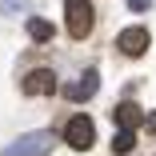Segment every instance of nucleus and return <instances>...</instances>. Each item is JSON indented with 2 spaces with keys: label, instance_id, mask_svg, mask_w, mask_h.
<instances>
[{
  "label": "nucleus",
  "instance_id": "6e6552de",
  "mask_svg": "<svg viewBox=\"0 0 156 156\" xmlns=\"http://www.w3.org/2000/svg\"><path fill=\"white\" fill-rule=\"evenodd\" d=\"M24 28H28V36H32V40H36V44H48V40H52V36H56V28H52V24H48V20H40V16H32V20H28V24H24Z\"/></svg>",
  "mask_w": 156,
  "mask_h": 156
},
{
  "label": "nucleus",
  "instance_id": "f03ea898",
  "mask_svg": "<svg viewBox=\"0 0 156 156\" xmlns=\"http://www.w3.org/2000/svg\"><path fill=\"white\" fill-rule=\"evenodd\" d=\"M52 152V132H28L20 140H12L0 156H48Z\"/></svg>",
  "mask_w": 156,
  "mask_h": 156
},
{
  "label": "nucleus",
  "instance_id": "f257e3e1",
  "mask_svg": "<svg viewBox=\"0 0 156 156\" xmlns=\"http://www.w3.org/2000/svg\"><path fill=\"white\" fill-rule=\"evenodd\" d=\"M64 8H68V36L72 40H84L92 32V24H96L92 4H88V0H64Z\"/></svg>",
  "mask_w": 156,
  "mask_h": 156
},
{
  "label": "nucleus",
  "instance_id": "39448f33",
  "mask_svg": "<svg viewBox=\"0 0 156 156\" xmlns=\"http://www.w3.org/2000/svg\"><path fill=\"white\" fill-rule=\"evenodd\" d=\"M116 44H120L124 56H144L148 52V28H124L116 36Z\"/></svg>",
  "mask_w": 156,
  "mask_h": 156
},
{
  "label": "nucleus",
  "instance_id": "9d476101",
  "mask_svg": "<svg viewBox=\"0 0 156 156\" xmlns=\"http://www.w3.org/2000/svg\"><path fill=\"white\" fill-rule=\"evenodd\" d=\"M128 8H132V12H148V8H152V0H128Z\"/></svg>",
  "mask_w": 156,
  "mask_h": 156
},
{
  "label": "nucleus",
  "instance_id": "20e7f679",
  "mask_svg": "<svg viewBox=\"0 0 156 156\" xmlns=\"http://www.w3.org/2000/svg\"><path fill=\"white\" fill-rule=\"evenodd\" d=\"M20 92L24 96H48V92H56V76L48 68H36V72H28L20 80Z\"/></svg>",
  "mask_w": 156,
  "mask_h": 156
},
{
  "label": "nucleus",
  "instance_id": "7ed1b4c3",
  "mask_svg": "<svg viewBox=\"0 0 156 156\" xmlns=\"http://www.w3.org/2000/svg\"><path fill=\"white\" fill-rule=\"evenodd\" d=\"M64 140H68V148L88 152L92 140H96V124H92L88 116H72V120H68V128H64Z\"/></svg>",
  "mask_w": 156,
  "mask_h": 156
},
{
  "label": "nucleus",
  "instance_id": "0eeeda50",
  "mask_svg": "<svg viewBox=\"0 0 156 156\" xmlns=\"http://www.w3.org/2000/svg\"><path fill=\"white\" fill-rule=\"evenodd\" d=\"M96 88H100V76L88 68V72H84L72 88H68V96H72V100H92V96H96Z\"/></svg>",
  "mask_w": 156,
  "mask_h": 156
},
{
  "label": "nucleus",
  "instance_id": "9b49d317",
  "mask_svg": "<svg viewBox=\"0 0 156 156\" xmlns=\"http://www.w3.org/2000/svg\"><path fill=\"white\" fill-rule=\"evenodd\" d=\"M144 124H148V132L156 136V116H144Z\"/></svg>",
  "mask_w": 156,
  "mask_h": 156
},
{
  "label": "nucleus",
  "instance_id": "1a4fd4ad",
  "mask_svg": "<svg viewBox=\"0 0 156 156\" xmlns=\"http://www.w3.org/2000/svg\"><path fill=\"white\" fill-rule=\"evenodd\" d=\"M136 148V128H116V136H112V152L116 156H128Z\"/></svg>",
  "mask_w": 156,
  "mask_h": 156
},
{
  "label": "nucleus",
  "instance_id": "423d86ee",
  "mask_svg": "<svg viewBox=\"0 0 156 156\" xmlns=\"http://www.w3.org/2000/svg\"><path fill=\"white\" fill-rule=\"evenodd\" d=\"M112 116H116L120 128H140V124H144V112H140V104H132V100L116 104V108H112Z\"/></svg>",
  "mask_w": 156,
  "mask_h": 156
}]
</instances>
